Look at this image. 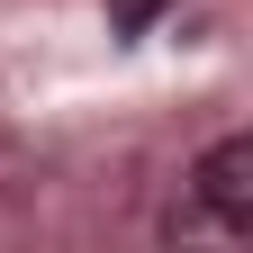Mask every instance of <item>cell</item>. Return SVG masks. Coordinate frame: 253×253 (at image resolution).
I'll return each instance as SVG.
<instances>
[{"instance_id": "cell-1", "label": "cell", "mask_w": 253, "mask_h": 253, "mask_svg": "<svg viewBox=\"0 0 253 253\" xmlns=\"http://www.w3.org/2000/svg\"><path fill=\"white\" fill-rule=\"evenodd\" d=\"M208 217H226V226H253V136H226L199 154V172H190Z\"/></svg>"}, {"instance_id": "cell-2", "label": "cell", "mask_w": 253, "mask_h": 253, "mask_svg": "<svg viewBox=\"0 0 253 253\" xmlns=\"http://www.w3.org/2000/svg\"><path fill=\"white\" fill-rule=\"evenodd\" d=\"M100 9H109V27H118V37H145V27L163 18L172 0H100Z\"/></svg>"}]
</instances>
